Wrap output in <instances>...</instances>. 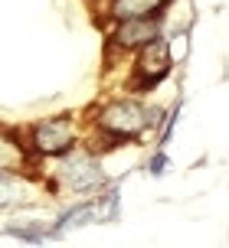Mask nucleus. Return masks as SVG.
I'll use <instances>...</instances> for the list:
<instances>
[{
  "instance_id": "nucleus-1",
  "label": "nucleus",
  "mask_w": 229,
  "mask_h": 248,
  "mask_svg": "<svg viewBox=\"0 0 229 248\" xmlns=\"http://www.w3.org/2000/svg\"><path fill=\"white\" fill-rule=\"evenodd\" d=\"M164 118L161 105H151L141 95H108L98 98L85 111V127L89 131H102V134L121 140V144H141L147 134L157 131V124Z\"/></svg>"
},
{
  "instance_id": "nucleus-2",
  "label": "nucleus",
  "mask_w": 229,
  "mask_h": 248,
  "mask_svg": "<svg viewBox=\"0 0 229 248\" xmlns=\"http://www.w3.org/2000/svg\"><path fill=\"white\" fill-rule=\"evenodd\" d=\"M39 183L43 193L52 196H92L98 186L108 183V170H105V157L79 140L76 147L65 154L52 157L39 167Z\"/></svg>"
},
{
  "instance_id": "nucleus-3",
  "label": "nucleus",
  "mask_w": 229,
  "mask_h": 248,
  "mask_svg": "<svg viewBox=\"0 0 229 248\" xmlns=\"http://www.w3.org/2000/svg\"><path fill=\"white\" fill-rule=\"evenodd\" d=\"M82 137H85V118L76 111H59V114H49V118H36L33 124L23 127L26 147H30V154L39 163L65 154L69 147H76Z\"/></svg>"
},
{
  "instance_id": "nucleus-4",
  "label": "nucleus",
  "mask_w": 229,
  "mask_h": 248,
  "mask_svg": "<svg viewBox=\"0 0 229 248\" xmlns=\"http://www.w3.org/2000/svg\"><path fill=\"white\" fill-rule=\"evenodd\" d=\"M128 59H131V69H128L125 88L131 92V95H141V98L151 95L154 88L174 72V59H170V52H167V39L164 36L151 39L147 46H141L138 52H131Z\"/></svg>"
},
{
  "instance_id": "nucleus-5",
  "label": "nucleus",
  "mask_w": 229,
  "mask_h": 248,
  "mask_svg": "<svg viewBox=\"0 0 229 248\" xmlns=\"http://www.w3.org/2000/svg\"><path fill=\"white\" fill-rule=\"evenodd\" d=\"M167 33V16H141V20H118L105 26V59H128L131 52L147 46L151 39Z\"/></svg>"
},
{
  "instance_id": "nucleus-6",
  "label": "nucleus",
  "mask_w": 229,
  "mask_h": 248,
  "mask_svg": "<svg viewBox=\"0 0 229 248\" xmlns=\"http://www.w3.org/2000/svg\"><path fill=\"white\" fill-rule=\"evenodd\" d=\"M177 0H92V10H102V30L118 20H141V16H167Z\"/></svg>"
},
{
  "instance_id": "nucleus-7",
  "label": "nucleus",
  "mask_w": 229,
  "mask_h": 248,
  "mask_svg": "<svg viewBox=\"0 0 229 248\" xmlns=\"http://www.w3.org/2000/svg\"><path fill=\"white\" fill-rule=\"evenodd\" d=\"M39 193H43L39 176H33V173H13V170H0V212L33 209Z\"/></svg>"
},
{
  "instance_id": "nucleus-8",
  "label": "nucleus",
  "mask_w": 229,
  "mask_h": 248,
  "mask_svg": "<svg viewBox=\"0 0 229 248\" xmlns=\"http://www.w3.org/2000/svg\"><path fill=\"white\" fill-rule=\"evenodd\" d=\"M39 167L43 163L30 154V147H26V140H23V127L0 124V170L39 176Z\"/></svg>"
},
{
  "instance_id": "nucleus-9",
  "label": "nucleus",
  "mask_w": 229,
  "mask_h": 248,
  "mask_svg": "<svg viewBox=\"0 0 229 248\" xmlns=\"http://www.w3.org/2000/svg\"><path fill=\"white\" fill-rule=\"evenodd\" d=\"M49 222H52V235L59 242V238L72 235L79 229H85V225H98V209H95L92 196H76L72 202H65Z\"/></svg>"
},
{
  "instance_id": "nucleus-10",
  "label": "nucleus",
  "mask_w": 229,
  "mask_h": 248,
  "mask_svg": "<svg viewBox=\"0 0 229 248\" xmlns=\"http://www.w3.org/2000/svg\"><path fill=\"white\" fill-rule=\"evenodd\" d=\"M0 235L16 238V242H23V245H46V242H56L52 222H46V219H10L7 225H0Z\"/></svg>"
},
{
  "instance_id": "nucleus-11",
  "label": "nucleus",
  "mask_w": 229,
  "mask_h": 248,
  "mask_svg": "<svg viewBox=\"0 0 229 248\" xmlns=\"http://www.w3.org/2000/svg\"><path fill=\"white\" fill-rule=\"evenodd\" d=\"M190 36H193V23H180L170 36L164 33L167 39V52H170V59L174 65H183V62L190 59Z\"/></svg>"
},
{
  "instance_id": "nucleus-12",
  "label": "nucleus",
  "mask_w": 229,
  "mask_h": 248,
  "mask_svg": "<svg viewBox=\"0 0 229 248\" xmlns=\"http://www.w3.org/2000/svg\"><path fill=\"white\" fill-rule=\"evenodd\" d=\"M170 167H174V160H170L167 147H154V154L147 157V163H144V170H147L151 180H164V176L170 173Z\"/></svg>"
},
{
  "instance_id": "nucleus-13",
  "label": "nucleus",
  "mask_w": 229,
  "mask_h": 248,
  "mask_svg": "<svg viewBox=\"0 0 229 248\" xmlns=\"http://www.w3.org/2000/svg\"><path fill=\"white\" fill-rule=\"evenodd\" d=\"M85 3H92V0H85Z\"/></svg>"
}]
</instances>
